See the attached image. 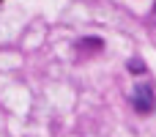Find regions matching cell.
<instances>
[{
	"label": "cell",
	"instance_id": "6da1fadb",
	"mask_svg": "<svg viewBox=\"0 0 156 137\" xmlns=\"http://www.w3.org/2000/svg\"><path fill=\"white\" fill-rule=\"evenodd\" d=\"M132 107L140 113V115H148L156 110V93H154V85L143 82L132 91Z\"/></svg>",
	"mask_w": 156,
	"mask_h": 137
},
{
	"label": "cell",
	"instance_id": "7a4b0ae2",
	"mask_svg": "<svg viewBox=\"0 0 156 137\" xmlns=\"http://www.w3.org/2000/svg\"><path fill=\"white\" fill-rule=\"evenodd\" d=\"M129 69L137 71V69H145V66H143V60H129Z\"/></svg>",
	"mask_w": 156,
	"mask_h": 137
}]
</instances>
